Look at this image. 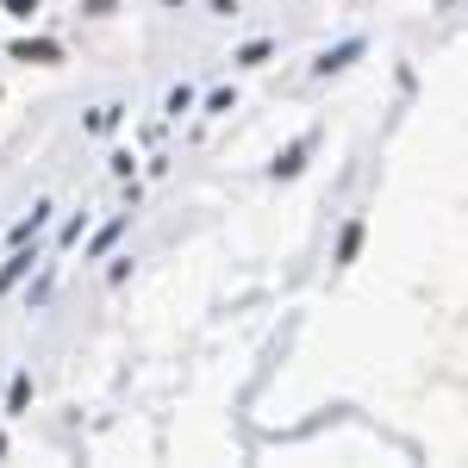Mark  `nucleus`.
<instances>
[{"label": "nucleus", "mask_w": 468, "mask_h": 468, "mask_svg": "<svg viewBox=\"0 0 468 468\" xmlns=\"http://www.w3.org/2000/svg\"><path fill=\"white\" fill-rule=\"evenodd\" d=\"M237 63H243V69H256V63H269V38H256V44H243V50H237Z\"/></svg>", "instance_id": "5"}, {"label": "nucleus", "mask_w": 468, "mask_h": 468, "mask_svg": "<svg viewBox=\"0 0 468 468\" xmlns=\"http://www.w3.org/2000/svg\"><path fill=\"white\" fill-rule=\"evenodd\" d=\"M25 269H31V256H25V250H19V256H13V262H6V269H0V294H6V287H13V281H19V275H25Z\"/></svg>", "instance_id": "6"}, {"label": "nucleus", "mask_w": 468, "mask_h": 468, "mask_svg": "<svg viewBox=\"0 0 468 468\" xmlns=\"http://www.w3.org/2000/svg\"><path fill=\"white\" fill-rule=\"evenodd\" d=\"M356 256H362V219H350L338 237V262H356Z\"/></svg>", "instance_id": "2"}, {"label": "nucleus", "mask_w": 468, "mask_h": 468, "mask_svg": "<svg viewBox=\"0 0 468 468\" xmlns=\"http://www.w3.org/2000/svg\"><path fill=\"white\" fill-rule=\"evenodd\" d=\"M0 6H6V13H19V19H31V13H38V0H0Z\"/></svg>", "instance_id": "7"}, {"label": "nucleus", "mask_w": 468, "mask_h": 468, "mask_svg": "<svg viewBox=\"0 0 468 468\" xmlns=\"http://www.w3.org/2000/svg\"><path fill=\"white\" fill-rule=\"evenodd\" d=\"M107 6H113V0H88V13H107Z\"/></svg>", "instance_id": "8"}, {"label": "nucleus", "mask_w": 468, "mask_h": 468, "mask_svg": "<svg viewBox=\"0 0 468 468\" xmlns=\"http://www.w3.org/2000/svg\"><path fill=\"white\" fill-rule=\"evenodd\" d=\"M356 50H362V44H338V50H325V57H319V75H331V69H344V63H350Z\"/></svg>", "instance_id": "4"}, {"label": "nucleus", "mask_w": 468, "mask_h": 468, "mask_svg": "<svg viewBox=\"0 0 468 468\" xmlns=\"http://www.w3.org/2000/svg\"><path fill=\"white\" fill-rule=\"evenodd\" d=\"M306 150H313V137H300V144H294V150H287V156L275 163V175H300V163H306Z\"/></svg>", "instance_id": "3"}, {"label": "nucleus", "mask_w": 468, "mask_h": 468, "mask_svg": "<svg viewBox=\"0 0 468 468\" xmlns=\"http://www.w3.org/2000/svg\"><path fill=\"white\" fill-rule=\"evenodd\" d=\"M13 57H19V63H57L63 50H57L50 38H38V44H13Z\"/></svg>", "instance_id": "1"}]
</instances>
